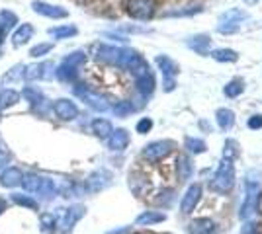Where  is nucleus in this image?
<instances>
[{
  "label": "nucleus",
  "instance_id": "f257e3e1",
  "mask_svg": "<svg viewBox=\"0 0 262 234\" xmlns=\"http://www.w3.org/2000/svg\"><path fill=\"white\" fill-rule=\"evenodd\" d=\"M22 185L27 193H34L43 199H51L55 195V184L49 178H41L38 174H27L22 178Z\"/></svg>",
  "mask_w": 262,
  "mask_h": 234
},
{
  "label": "nucleus",
  "instance_id": "f03ea898",
  "mask_svg": "<svg viewBox=\"0 0 262 234\" xmlns=\"http://www.w3.org/2000/svg\"><path fill=\"white\" fill-rule=\"evenodd\" d=\"M233 185H235V166H233L231 158H225L213 176L210 187L217 193H227Z\"/></svg>",
  "mask_w": 262,
  "mask_h": 234
},
{
  "label": "nucleus",
  "instance_id": "7ed1b4c3",
  "mask_svg": "<svg viewBox=\"0 0 262 234\" xmlns=\"http://www.w3.org/2000/svg\"><path fill=\"white\" fill-rule=\"evenodd\" d=\"M172 147H174V143H170V141H157V143H151L143 148L141 156L147 162H159L172 152Z\"/></svg>",
  "mask_w": 262,
  "mask_h": 234
},
{
  "label": "nucleus",
  "instance_id": "20e7f679",
  "mask_svg": "<svg viewBox=\"0 0 262 234\" xmlns=\"http://www.w3.org/2000/svg\"><path fill=\"white\" fill-rule=\"evenodd\" d=\"M258 197H260V187L254 182H247V195H245V203L241 207V219H249L250 215L258 207Z\"/></svg>",
  "mask_w": 262,
  "mask_h": 234
},
{
  "label": "nucleus",
  "instance_id": "39448f33",
  "mask_svg": "<svg viewBox=\"0 0 262 234\" xmlns=\"http://www.w3.org/2000/svg\"><path fill=\"white\" fill-rule=\"evenodd\" d=\"M127 12L137 20H149L155 14V0H129Z\"/></svg>",
  "mask_w": 262,
  "mask_h": 234
},
{
  "label": "nucleus",
  "instance_id": "423d86ee",
  "mask_svg": "<svg viewBox=\"0 0 262 234\" xmlns=\"http://www.w3.org/2000/svg\"><path fill=\"white\" fill-rule=\"evenodd\" d=\"M76 96L82 99L86 106H90L92 110L96 111H106L110 108V104L106 102V98H102L100 94H94V92H90L86 88H75Z\"/></svg>",
  "mask_w": 262,
  "mask_h": 234
},
{
  "label": "nucleus",
  "instance_id": "0eeeda50",
  "mask_svg": "<svg viewBox=\"0 0 262 234\" xmlns=\"http://www.w3.org/2000/svg\"><path fill=\"white\" fill-rule=\"evenodd\" d=\"M82 215H84V207H82V205H73V207H69V209L65 211L61 222H59V230H61L63 234L71 232L73 226L78 222V219H80Z\"/></svg>",
  "mask_w": 262,
  "mask_h": 234
},
{
  "label": "nucleus",
  "instance_id": "6e6552de",
  "mask_svg": "<svg viewBox=\"0 0 262 234\" xmlns=\"http://www.w3.org/2000/svg\"><path fill=\"white\" fill-rule=\"evenodd\" d=\"M53 113L59 119H63V121H73L78 115V108L75 106V102H71V99H57L53 104Z\"/></svg>",
  "mask_w": 262,
  "mask_h": 234
},
{
  "label": "nucleus",
  "instance_id": "1a4fd4ad",
  "mask_svg": "<svg viewBox=\"0 0 262 234\" xmlns=\"http://www.w3.org/2000/svg\"><path fill=\"white\" fill-rule=\"evenodd\" d=\"M32 8H34V12L41 14V16H47V18H53V20L67 18V10H63L61 6H53V4L41 2V0H34L32 2Z\"/></svg>",
  "mask_w": 262,
  "mask_h": 234
},
{
  "label": "nucleus",
  "instance_id": "9d476101",
  "mask_svg": "<svg viewBox=\"0 0 262 234\" xmlns=\"http://www.w3.org/2000/svg\"><path fill=\"white\" fill-rule=\"evenodd\" d=\"M200 193H201V187L198 184H194L188 187L186 195L182 197V205H180V209H182L184 215H188V213L194 211V207H196L198 201H200Z\"/></svg>",
  "mask_w": 262,
  "mask_h": 234
},
{
  "label": "nucleus",
  "instance_id": "9b49d317",
  "mask_svg": "<svg viewBox=\"0 0 262 234\" xmlns=\"http://www.w3.org/2000/svg\"><path fill=\"white\" fill-rule=\"evenodd\" d=\"M36 34V29H34V25L32 24H22L16 27V31L12 34V45L14 47H22L25 45L32 37Z\"/></svg>",
  "mask_w": 262,
  "mask_h": 234
},
{
  "label": "nucleus",
  "instance_id": "f8f14e48",
  "mask_svg": "<svg viewBox=\"0 0 262 234\" xmlns=\"http://www.w3.org/2000/svg\"><path fill=\"white\" fill-rule=\"evenodd\" d=\"M188 232L190 234H213L215 232V222L212 219H196V221L190 222L188 226Z\"/></svg>",
  "mask_w": 262,
  "mask_h": 234
},
{
  "label": "nucleus",
  "instance_id": "ddd939ff",
  "mask_svg": "<svg viewBox=\"0 0 262 234\" xmlns=\"http://www.w3.org/2000/svg\"><path fill=\"white\" fill-rule=\"evenodd\" d=\"M129 145V133L125 129H115L112 131V135L108 139V147L112 150H124Z\"/></svg>",
  "mask_w": 262,
  "mask_h": 234
},
{
  "label": "nucleus",
  "instance_id": "4468645a",
  "mask_svg": "<svg viewBox=\"0 0 262 234\" xmlns=\"http://www.w3.org/2000/svg\"><path fill=\"white\" fill-rule=\"evenodd\" d=\"M22 178H24V174L20 172L18 168H6L4 172L0 174V185H4V187H16V185L22 184Z\"/></svg>",
  "mask_w": 262,
  "mask_h": 234
},
{
  "label": "nucleus",
  "instance_id": "2eb2a0df",
  "mask_svg": "<svg viewBox=\"0 0 262 234\" xmlns=\"http://www.w3.org/2000/svg\"><path fill=\"white\" fill-rule=\"evenodd\" d=\"M53 69L49 62H43V64H34L25 71V78L30 80H36V78H49V71Z\"/></svg>",
  "mask_w": 262,
  "mask_h": 234
},
{
  "label": "nucleus",
  "instance_id": "dca6fc26",
  "mask_svg": "<svg viewBox=\"0 0 262 234\" xmlns=\"http://www.w3.org/2000/svg\"><path fill=\"white\" fill-rule=\"evenodd\" d=\"M20 102V94L16 90H10V88H4L0 90V110H6V108H12Z\"/></svg>",
  "mask_w": 262,
  "mask_h": 234
},
{
  "label": "nucleus",
  "instance_id": "f3484780",
  "mask_svg": "<svg viewBox=\"0 0 262 234\" xmlns=\"http://www.w3.org/2000/svg\"><path fill=\"white\" fill-rule=\"evenodd\" d=\"M176 170H178V180L180 182H186L188 178H190V174H192V164L188 160V156H178L176 158Z\"/></svg>",
  "mask_w": 262,
  "mask_h": 234
},
{
  "label": "nucleus",
  "instance_id": "a211bd4d",
  "mask_svg": "<svg viewBox=\"0 0 262 234\" xmlns=\"http://www.w3.org/2000/svg\"><path fill=\"white\" fill-rule=\"evenodd\" d=\"M92 131L104 139V137L112 135L113 129H112V123H110L108 119H94V121H92Z\"/></svg>",
  "mask_w": 262,
  "mask_h": 234
},
{
  "label": "nucleus",
  "instance_id": "6ab92c4d",
  "mask_svg": "<svg viewBox=\"0 0 262 234\" xmlns=\"http://www.w3.org/2000/svg\"><path fill=\"white\" fill-rule=\"evenodd\" d=\"M76 66H71V64H67V62H61V66H59V71H57V78L63 80V82H73L76 78Z\"/></svg>",
  "mask_w": 262,
  "mask_h": 234
},
{
  "label": "nucleus",
  "instance_id": "aec40b11",
  "mask_svg": "<svg viewBox=\"0 0 262 234\" xmlns=\"http://www.w3.org/2000/svg\"><path fill=\"white\" fill-rule=\"evenodd\" d=\"M12 201L16 205H20V207H25V209H32V211H38V201L32 197V195H25V193H16L12 195Z\"/></svg>",
  "mask_w": 262,
  "mask_h": 234
},
{
  "label": "nucleus",
  "instance_id": "412c9836",
  "mask_svg": "<svg viewBox=\"0 0 262 234\" xmlns=\"http://www.w3.org/2000/svg\"><path fill=\"white\" fill-rule=\"evenodd\" d=\"M164 221V215H162V213H155V211H147V213H143V215H139L137 217V224H143V226H145V224H147V226H149V224H157V222H162Z\"/></svg>",
  "mask_w": 262,
  "mask_h": 234
},
{
  "label": "nucleus",
  "instance_id": "4be33fe9",
  "mask_svg": "<svg viewBox=\"0 0 262 234\" xmlns=\"http://www.w3.org/2000/svg\"><path fill=\"white\" fill-rule=\"evenodd\" d=\"M157 64L161 66V71H162V74L170 80V76H174L176 73H178V66H176V62H172L168 57H159L157 59Z\"/></svg>",
  "mask_w": 262,
  "mask_h": 234
},
{
  "label": "nucleus",
  "instance_id": "5701e85b",
  "mask_svg": "<svg viewBox=\"0 0 262 234\" xmlns=\"http://www.w3.org/2000/svg\"><path fill=\"white\" fill-rule=\"evenodd\" d=\"M235 121V115L231 110H217V123L221 129H229Z\"/></svg>",
  "mask_w": 262,
  "mask_h": 234
},
{
  "label": "nucleus",
  "instance_id": "b1692460",
  "mask_svg": "<svg viewBox=\"0 0 262 234\" xmlns=\"http://www.w3.org/2000/svg\"><path fill=\"white\" fill-rule=\"evenodd\" d=\"M76 29L75 25H59V27H51L49 29V36L53 37H73L76 36Z\"/></svg>",
  "mask_w": 262,
  "mask_h": 234
},
{
  "label": "nucleus",
  "instance_id": "393cba45",
  "mask_svg": "<svg viewBox=\"0 0 262 234\" xmlns=\"http://www.w3.org/2000/svg\"><path fill=\"white\" fill-rule=\"evenodd\" d=\"M0 24H2V31H6V29H10L14 24H18V16L12 14L10 10H2V12H0Z\"/></svg>",
  "mask_w": 262,
  "mask_h": 234
},
{
  "label": "nucleus",
  "instance_id": "a878e982",
  "mask_svg": "<svg viewBox=\"0 0 262 234\" xmlns=\"http://www.w3.org/2000/svg\"><path fill=\"white\" fill-rule=\"evenodd\" d=\"M212 57L215 61H227V62L237 61V53L231 49H215L212 53Z\"/></svg>",
  "mask_w": 262,
  "mask_h": 234
},
{
  "label": "nucleus",
  "instance_id": "bb28decb",
  "mask_svg": "<svg viewBox=\"0 0 262 234\" xmlns=\"http://www.w3.org/2000/svg\"><path fill=\"white\" fill-rule=\"evenodd\" d=\"M137 86L143 94H151V92H153V86H155V80H153V76L147 73L137 78Z\"/></svg>",
  "mask_w": 262,
  "mask_h": 234
},
{
  "label": "nucleus",
  "instance_id": "cd10ccee",
  "mask_svg": "<svg viewBox=\"0 0 262 234\" xmlns=\"http://www.w3.org/2000/svg\"><path fill=\"white\" fill-rule=\"evenodd\" d=\"M84 61H86V55H84L82 51H75V53H71V55H69L63 62H67V64H71V66H76V69H78Z\"/></svg>",
  "mask_w": 262,
  "mask_h": 234
},
{
  "label": "nucleus",
  "instance_id": "c85d7f7f",
  "mask_svg": "<svg viewBox=\"0 0 262 234\" xmlns=\"http://www.w3.org/2000/svg\"><path fill=\"white\" fill-rule=\"evenodd\" d=\"M243 92V82L241 80H233V82H229L227 86H225V94L229 96V98H235Z\"/></svg>",
  "mask_w": 262,
  "mask_h": 234
},
{
  "label": "nucleus",
  "instance_id": "c756f323",
  "mask_svg": "<svg viewBox=\"0 0 262 234\" xmlns=\"http://www.w3.org/2000/svg\"><path fill=\"white\" fill-rule=\"evenodd\" d=\"M51 49H53V43H39V45H36V47H32L30 55L38 59V57H43V55H47Z\"/></svg>",
  "mask_w": 262,
  "mask_h": 234
},
{
  "label": "nucleus",
  "instance_id": "7c9ffc66",
  "mask_svg": "<svg viewBox=\"0 0 262 234\" xmlns=\"http://www.w3.org/2000/svg\"><path fill=\"white\" fill-rule=\"evenodd\" d=\"M194 41H190V47H194L196 51H200V53H203V49L210 45V37L206 36H198V37H192Z\"/></svg>",
  "mask_w": 262,
  "mask_h": 234
},
{
  "label": "nucleus",
  "instance_id": "2f4dec72",
  "mask_svg": "<svg viewBox=\"0 0 262 234\" xmlns=\"http://www.w3.org/2000/svg\"><path fill=\"white\" fill-rule=\"evenodd\" d=\"M186 147L192 150V152H203L206 150V143L203 141H200V139H192V137H188L186 139Z\"/></svg>",
  "mask_w": 262,
  "mask_h": 234
},
{
  "label": "nucleus",
  "instance_id": "473e14b6",
  "mask_svg": "<svg viewBox=\"0 0 262 234\" xmlns=\"http://www.w3.org/2000/svg\"><path fill=\"white\" fill-rule=\"evenodd\" d=\"M24 96L30 99V104H39V102H43L41 92H39V90H36V88H25Z\"/></svg>",
  "mask_w": 262,
  "mask_h": 234
},
{
  "label": "nucleus",
  "instance_id": "72a5a7b5",
  "mask_svg": "<svg viewBox=\"0 0 262 234\" xmlns=\"http://www.w3.org/2000/svg\"><path fill=\"white\" fill-rule=\"evenodd\" d=\"M55 226V217L53 215H41V230L43 232H49Z\"/></svg>",
  "mask_w": 262,
  "mask_h": 234
},
{
  "label": "nucleus",
  "instance_id": "f704fd0d",
  "mask_svg": "<svg viewBox=\"0 0 262 234\" xmlns=\"http://www.w3.org/2000/svg\"><path fill=\"white\" fill-rule=\"evenodd\" d=\"M151 127H153V121L145 117V119H141L137 123V131L139 133H147V131H151Z\"/></svg>",
  "mask_w": 262,
  "mask_h": 234
},
{
  "label": "nucleus",
  "instance_id": "c9c22d12",
  "mask_svg": "<svg viewBox=\"0 0 262 234\" xmlns=\"http://www.w3.org/2000/svg\"><path fill=\"white\" fill-rule=\"evenodd\" d=\"M201 12V8H190V10H176V12H168L166 16H190V14Z\"/></svg>",
  "mask_w": 262,
  "mask_h": 234
},
{
  "label": "nucleus",
  "instance_id": "e433bc0d",
  "mask_svg": "<svg viewBox=\"0 0 262 234\" xmlns=\"http://www.w3.org/2000/svg\"><path fill=\"white\" fill-rule=\"evenodd\" d=\"M249 127L250 129H260L262 127V115H252L249 119Z\"/></svg>",
  "mask_w": 262,
  "mask_h": 234
},
{
  "label": "nucleus",
  "instance_id": "4c0bfd02",
  "mask_svg": "<svg viewBox=\"0 0 262 234\" xmlns=\"http://www.w3.org/2000/svg\"><path fill=\"white\" fill-rule=\"evenodd\" d=\"M133 110L127 102H124V104H120V106H115V113H120V115H124V113H129V111Z\"/></svg>",
  "mask_w": 262,
  "mask_h": 234
},
{
  "label": "nucleus",
  "instance_id": "58836bf2",
  "mask_svg": "<svg viewBox=\"0 0 262 234\" xmlns=\"http://www.w3.org/2000/svg\"><path fill=\"white\" fill-rule=\"evenodd\" d=\"M8 160H10V156L6 152H0V168H4L8 164Z\"/></svg>",
  "mask_w": 262,
  "mask_h": 234
},
{
  "label": "nucleus",
  "instance_id": "ea45409f",
  "mask_svg": "<svg viewBox=\"0 0 262 234\" xmlns=\"http://www.w3.org/2000/svg\"><path fill=\"white\" fill-rule=\"evenodd\" d=\"M2 211H4V201L0 199V213H2Z\"/></svg>",
  "mask_w": 262,
  "mask_h": 234
}]
</instances>
